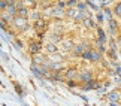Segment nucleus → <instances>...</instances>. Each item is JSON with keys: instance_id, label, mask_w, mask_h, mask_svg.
Masks as SVG:
<instances>
[{"instance_id": "nucleus-33", "label": "nucleus", "mask_w": 121, "mask_h": 106, "mask_svg": "<svg viewBox=\"0 0 121 106\" xmlns=\"http://www.w3.org/2000/svg\"><path fill=\"white\" fill-rule=\"evenodd\" d=\"M69 87H75V82H73V81H69Z\"/></svg>"}, {"instance_id": "nucleus-21", "label": "nucleus", "mask_w": 121, "mask_h": 106, "mask_svg": "<svg viewBox=\"0 0 121 106\" xmlns=\"http://www.w3.org/2000/svg\"><path fill=\"white\" fill-rule=\"evenodd\" d=\"M2 20H3V24L4 22H12V20H13V17H11V15H8V13H4V15H2Z\"/></svg>"}, {"instance_id": "nucleus-26", "label": "nucleus", "mask_w": 121, "mask_h": 106, "mask_svg": "<svg viewBox=\"0 0 121 106\" xmlns=\"http://www.w3.org/2000/svg\"><path fill=\"white\" fill-rule=\"evenodd\" d=\"M6 2H4V0H0V11H6Z\"/></svg>"}, {"instance_id": "nucleus-20", "label": "nucleus", "mask_w": 121, "mask_h": 106, "mask_svg": "<svg viewBox=\"0 0 121 106\" xmlns=\"http://www.w3.org/2000/svg\"><path fill=\"white\" fill-rule=\"evenodd\" d=\"M63 47H64V49H67V51L73 49V43H72V40H64V42H63Z\"/></svg>"}, {"instance_id": "nucleus-11", "label": "nucleus", "mask_w": 121, "mask_h": 106, "mask_svg": "<svg viewBox=\"0 0 121 106\" xmlns=\"http://www.w3.org/2000/svg\"><path fill=\"white\" fill-rule=\"evenodd\" d=\"M100 58H102V54H100L99 51H94V49H91V57H90L91 61H100Z\"/></svg>"}, {"instance_id": "nucleus-16", "label": "nucleus", "mask_w": 121, "mask_h": 106, "mask_svg": "<svg viewBox=\"0 0 121 106\" xmlns=\"http://www.w3.org/2000/svg\"><path fill=\"white\" fill-rule=\"evenodd\" d=\"M99 84H96L94 81H90V82H87L85 87H84V90H91V88H99Z\"/></svg>"}, {"instance_id": "nucleus-23", "label": "nucleus", "mask_w": 121, "mask_h": 106, "mask_svg": "<svg viewBox=\"0 0 121 106\" xmlns=\"http://www.w3.org/2000/svg\"><path fill=\"white\" fill-rule=\"evenodd\" d=\"M31 20H35V21H38V20H40V13L39 12H31V15H29Z\"/></svg>"}, {"instance_id": "nucleus-2", "label": "nucleus", "mask_w": 121, "mask_h": 106, "mask_svg": "<svg viewBox=\"0 0 121 106\" xmlns=\"http://www.w3.org/2000/svg\"><path fill=\"white\" fill-rule=\"evenodd\" d=\"M46 25H48V22H46V21H43L42 18L35 22V29L39 31V34H42V31H45V30H46Z\"/></svg>"}, {"instance_id": "nucleus-1", "label": "nucleus", "mask_w": 121, "mask_h": 106, "mask_svg": "<svg viewBox=\"0 0 121 106\" xmlns=\"http://www.w3.org/2000/svg\"><path fill=\"white\" fill-rule=\"evenodd\" d=\"M12 24L17 27V29H20L21 31H26L29 29V22H27L26 18H21V17H13L12 20Z\"/></svg>"}, {"instance_id": "nucleus-31", "label": "nucleus", "mask_w": 121, "mask_h": 106, "mask_svg": "<svg viewBox=\"0 0 121 106\" xmlns=\"http://www.w3.org/2000/svg\"><path fill=\"white\" fill-rule=\"evenodd\" d=\"M15 88H17V91H18V93H20V94L22 93V90H21V87H20V85H18V84H15Z\"/></svg>"}, {"instance_id": "nucleus-22", "label": "nucleus", "mask_w": 121, "mask_h": 106, "mask_svg": "<svg viewBox=\"0 0 121 106\" xmlns=\"http://www.w3.org/2000/svg\"><path fill=\"white\" fill-rule=\"evenodd\" d=\"M82 57H84V58H87V60H90V57H91V49H84Z\"/></svg>"}, {"instance_id": "nucleus-15", "label": "nucleus", "mask_w": 121, "mask_h": 106, "mask_svg": "<svg viewBox=\"0 0 121 106\" xmlns=\"http://www.w3.org/2000/svg\"><path fill=\"white\" fill-rule=\"evenodd\" d=\"M120 93L118 91H112V93H109V100L111 102H117V100H120Z\"/></svg>"}, {"instance_id": "nucleus-19", "label": "nucleus", "mask_w": 121, "mask_h": 106, "mask_svg": "<svg viewBox=\"0 0 121 106\" xmlns=\"http://www.w3.org/2000/svg\"><path fill=\"white\" fill-rule=\"evenodd\" d=\"M64 17H67V18H73L75 17V9L73 8H69L66 12H64Z\"/></svg>"}, {"instance_id": "nucleus-14", "label": "nucleus", "mask_w": 121, "mask_h": 106, "mask_svg": "<svg viewBox=\"0 0 121 106\" xmlns=\"http://www.w3.org/2000/svg\"><path fill=\"white\" fill-rule=\"evenodd\" d=\"M82 24L87 27V29H91V27H94V22H93V20L90 17H87V18H84L82 20Z\"/></svg>"}, {"instance_id": "nucleus-27", "label": "nucleus", "mask_w": 121, "mask_h": 106, "mask_svg": "<svg viewBox=\"0 0 121 106\" xmlns=\"http://www.w3.org/2000/svg\"><path fill=\"white\" fill-rule=\"evenodd\" d=\"M78 9H79V11H85V4H84V3H78Z\"/></svg>"}, {"instance_id": "nucleus-25", "label": "nucleus", "mask_w": 121, "mask_h": 106, "mask_svg": "<svg viewBox=\"0 0 121 106\" xmlns=\"http://www.w3.org/2000/svg\"><path fill=\"white\" fill-rule=\"evenodd\" d=\"M22 3L29 4V6H31V8H35V6H36V0H24Z\"/></svg>"}, {"instance_id": "nucleus-7", "label": "nucleus", "mask_w": 121, "mask_h": 106, "mask_svg": "<svg viewBox=\"0 0 121 106\" xmlns=\"http://www.w3.org/2000/svg\"><path fill=\"white\" fill-rule=\"evenodd\" d=\"M17 17H21V18H29V8L27 6H22V8H20L17 11Z\"/></svg>"}, {"instance_id": "nucleus-24", "label": "nucleus", "mask_w": 121, "mask_h": 106, "mask_svg": "<svg viewBox=\"0 0 121 106\" xmlns=\"http://www.w3.org/2000/svg\"><path fill=\"white\" fill-rule=\"evenodd\" d=\"M114 12H115V15L121 17V2H120V3L117 4V6H115V11H114Z\"/></svg>"}, {"instance_id": "nucleus-34", "label": "nucleus", "mask_w": 121, "mask_h": 106, "mask_svg": "<svg viewBox=\"0 0 121 106\" xmlns=\"http://www.w3.org/2000/svg\"><path fill=\"white\" fill-rule=\"evenodd\" d=\"M118 47L121 48V36H120V38H118Z\"/></svg>"}, {"instance_id": "nucleus-32", "label": "nucleus", "mask_w": 121, "mask_h": 106, "mask_svg": "<svg viewBox=\"0 0 121 106\" xmlns=\"http://www.w3.org/2000/svg\"><path fill=\"white\" fill-rule=\"evenodd\" d=\"M75 3H76V2H75V0H70V2H69L67 4H69V6H70V8H72V6H73V4H75Z\"/></svg>"}, {"instance_id": "nucleus-3", "label": "nucleus", "mask_w": 121, "mask_h": 106, "mask_svg": "<svg viewBox=\"0 0 121 106\" xmlns=\"http://www.w3.org/2000/svg\"><path fill=\"white\" fill-rule=\"evenodd\" d=\"M79 81H82V82H90V81H93V75H91V72H82V73H79Z\"/></svg>"}, {"instance_id": "nucleus-17", "label": "nucleus", "mask_w": 121, "mask_h": 106, "mask_svg": "<svg viewBox=\"0 0 121 106\" xmlns=\"http://www.w3.org/2000/svg\"><path fill=\"white\" fill-rule=\"evenodd\" d=\"M46 51H48L49 54H55L58 49H57V47H55L54 43H48V45H46Z\"/></svg>"}, {"instance_id": "nucleus-6", "label": "nucleus", "mask_w": 121, "mask_h": 106, "mask_svg": "<svg viewBox=\"0 0 121 106\" xmlns=\"http://www.w3.org/2000/svg\"><path fill=\"white\" fill-rule=\"evenodd\" d=\"M78 75V72H76V69H67L66 72H64V78H66L67 81H72L73 78H75Z\"/></svg>"}, {"instance_id": "nucleus-12", "label": "nucleus", "mask_w": 121, "mask_h": 106, "mask_svg": "<svg viewBox=\"0 0 121 106\" xmlns=\"http://www.w3.org/2000/svg\"><path fill=\"white\" fill-rule=\"evenodd\" d=\"M97 33H99V43L105 45V43H106V40H108V39H106V34H105V31L102 30V29H99V30H97Z\"/></svg>"}, {"instance_id": "nucleus-13", "label": "nucleus", "mask_w": 121, "mask_h": 106, "mask_svg": "<svg viewBox=\"0 0 121 106\" xmlns=\"http://www.w3.org/2000/svg\"><path fill=\"white\" fill-rule=\"evenodd\" d=\"M118 29V24H117V21H114V20H109V31H111V34H115V31H117Z\"/></svg>"}, {"instance_id": "nucleus-10", "label": "nucleus", "mask_w": 121, "mask_h": 106, "mask_svg": "<svg viewBox=\"0 0 121 106\" xmlns=\"http://www.w3.org/2000/svg\"><path fill=\"white\" fill-rule=\"evenodd\" d=\"M6 13L11 17H17V8L15 4H9V6H6Z\"/></svg>"}, {"instance_id": "nucleus-28", "label": "nucleus", "mask_w": 121, "mask_h": 106, "mask_svg": "<svg viewBox=\"0 0 121 106\" xmlns=\"http://www.w3.org/2000/svg\"><path fill=\"white\" fill-rule=\"evenodd\" d=\"M109 55H111L112 58H117V52H115L114 49H109Z\"/></svg>"}, {"instance_id": "nucleus-29", "label": "nucleus", "mask_w": 121, "mask_h": 106, "mask_svg": "<svg viewBox=\"0 0 121 106\" xmlns=\"http://www.w3.org/2000/svg\"><path fill=\"white\" fill-rule=\"evenodd\" d=\"M4 2H6V4L9 6V4H15V2H17V0H4Z\"/></svg>"}, {"instance_id": "nucleus-8", "label": "nucleus", "mask_w": 121, "mask_h": 106, "mask_svg": "<svg viewBox=\"0 0 121 106\" xmlns=\"http://www.w3.org/2000/svg\"><path fill=\"white\" fill-rule=\"evenodd\" d=\"M43 63H45V58L42 57V55H39V54L33 55V64L35 66H42Z\"/></svg>"}, {"instance_id": "nucleus-9", "label": "nucleus", "mask_w": 121, "mask_h": 106, "mask_svg": "<svg viewBox=\"0 0 121 106\" xmlns=\"http://www.w3.org/2000/svg\"><path fill=\"white\" fill-rule=\"evenodd\" d=\"M84 49H85V48H84L82 45H76V47H73V49H72V51H73V55H75V57H79V55H82Z\"/></svg>"}, {"instance_id": "nucleus-30", "label": "nucleus", "mask_w": 121, "mask_h": 106, "mask_svg": "<svg viewBox=\"0 0 121 106\" xmlns=\"http://www.w3.org/2000/svg\"><path fill=\"white\" fill-rule=\"evenodd\" d=\"M64 6H66V4L63 2H58V4H57V8H60V9H64Z\"/></svg>"}, {"instance_id": "nucleus-4", "label": "nucleus", "mask_w": 121, "mask_h": 106, "mask_svg": "<svg viewBox=\"0 0 121 106\" xmlns=\"http://www.w3.org/2000/svg\"><path fill=\"white\" fill-rule=\"evenodd\" d=\"M39 51H40V43L39 42H30V54L36 55V54H39Z\"/></svg>"}, {"instance_id": "nucleus-18", "label": "nucleus", "mask_w": 121, "mask_h": 106, "mask_svg": "<svg viewBox=\"0 0 121 106\" xmlns=\"http://www.w3.org/2000/svg\"><path fill=\"white\" fill-rule=\"evenodd\" d=\"M51 40H52V43L55 45L57 42H60L61 40V36H60V33H54V34H51Z\"/></svg>"}, {"instance_id": "nucleus-5", "label": "nucleus", "mask_w": 121, "mask_h": 106, "mask_svg": "<svg viewBox=\"0 0 121 106\" xmlns=\"http://www.w3.org/2000/svg\"><path fill=\"white\" fill-rule=\"evenodd\" d=\"M51 15L55 17V18H63L64 17V11L60 9V8H57V6H54L52 9H51Z\"/></svg>"}]
</instances>
